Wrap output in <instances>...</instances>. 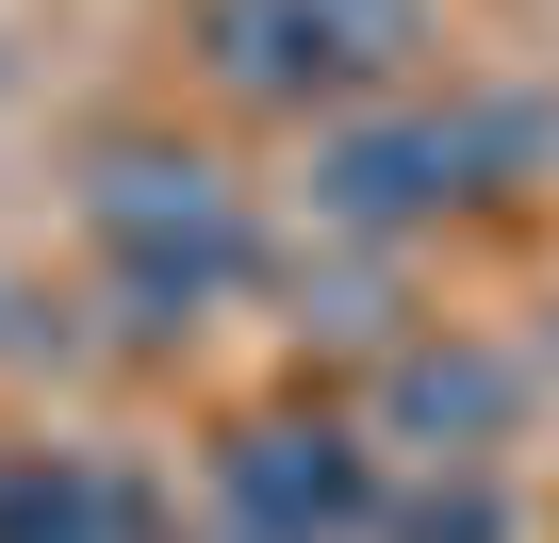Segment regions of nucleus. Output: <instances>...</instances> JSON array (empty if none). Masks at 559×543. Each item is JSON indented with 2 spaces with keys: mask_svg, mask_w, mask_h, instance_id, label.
<instances>
[{
  "mask_svg": "<svg viewBox=\"0 0 559 543\" xmlns=\"http://www.w3.org/2000/svg\"><path fill=\"white\" fill-rule=\"evenodd\" d=\"M83 247H99V281H116L132 330H198L214 297H247V263H263L247 181L198 165V149H165V132L99 149V181H83Z\"/></svg>",
  "mask_w": 559,
  "mask_h": 543,
  "instance_id": "nucleus-1",
  "label": "nucleus"
},
{
  "mask_svg": "<svg viewBox=\"0 0 559 543\" xmlns=\"http://www.w3.org/2000/svg\"><path fill=\"white\" fill-rule=\"evenodd\" d=\"M198 50H214V83L263 99V116H346V99L412 83L428 0H214Z\"/></svg>",
  "mask_w": 559,
  "mask_h": 543,
  "instance_id": "nucleus-2",
  "label": "nucleus"
},
{
  "mask_svg": "<svg viewBox=\"0 0 559 543\" xmlns=\"http://www.w3.org/2000/svg\"><path fill=\"white\" fill-rule=\"evenodd\" d=\"M214 527L230 543H379L395 494H379V445L346 412H247L214 445Z\"/></svg>",
  "mask_w": 559,
  "mask_h": 543,
  "instance_id": "nucleus-3",
  "label": "nucleus"
},
{
  "mask_svg": "<svg viewBox=\"0 0 559 543\" xmlns=\"http://www.w3.org/2000/svg\"><path fill=\"white\" fill-rule=\"evenodd\" d=\"M526 149H543V116H510V99H444V116H379V132H346L313 198H330L346 231H428V214L510 198Z\"/></svg>",
  "mask_w": 559,
  "mask_h": 543,
  "instance_id": "nucleus-4",
  "label": "nucleus"
},
{
  "mask_svg": "<svg viewBox=\"0 0 559 543\" xmlns=\"http://www.w3.org/2000/svg\"><path fill=\"white\" fill-rule=\"evenodd\" d=\"M0 543H165V477L116 445H0Z\"/></svg>",
  "mask_w": 559,
  "mask_h": 543,
  "instance_id": "nucleus-5",
  "label": "nucleus"
}]
</instances>
